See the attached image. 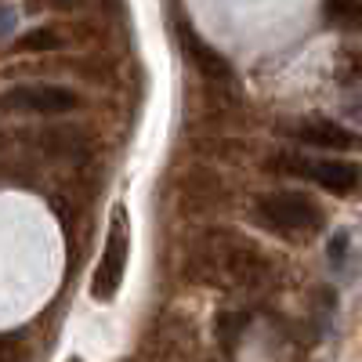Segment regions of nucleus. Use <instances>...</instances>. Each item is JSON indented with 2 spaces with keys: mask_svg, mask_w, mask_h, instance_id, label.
Segmentation results:
<instances>
[{
  "mask_svg": "<svg viewBox=\"0 0 362 362\" xmlns=\"http://www.w3.org/2000/svg\"><path fill=\"white\" fill-rule=\"evenodd\" d=\"M257 218L286 239H308L326 225V214L319 203H312L305 192H272L257 199Z\"/></svg>",
  "mask_w": 362,
  "mask_h": 362,
  "instance_id": "nucleus-1",
  "label": "nucleus"
},
{
  "mask_svg": "<svg viewBox=\"0 0 362 362\" xmlns=\"http://www.w3.org/2000/svg\"><path fill=\"white\" fill-rule=\"evenodd\" d=\"M127 243H131V232H127V210L124 206H112V218H109V235H105V250L102 261L95 264V276H90V297L95 300H112L124 286V272H127Z\"/></svg>",
  "mask_w": 362,
  "mask_h": 362,
  "instance_id": "nucleus-2",
  "label": "nucleus"
},
{
  "mask_svg": "<svg viewBox=\"0 0 362 362\" xmlns=\"http://www.w3.org/2000/svg\"><path fill=\"white\" fill-rule=\"evenodd\" d=\"M76 109V95L54 83H22L0 95V112H66Z\"/></svg>",
  "mask_w": 362,
  "mask_h": 362,
  "instance_id": "nucleus-3",
  "label": "nucleus"
},
{
  "mask_svg": "<svg viewBox=\"0 0 362 362\" xmlns=\"http://www.w3.org/2000/svg\"><path fill=\"white\" fill-rule=\"evenodd\" d=\"M286 167H293V174L312 177L319 189L334 192V196H351L362 181V170L351 160H283Z\"/></svg>",
  "mask_w": 362,
  "mask_h": 362,
  "instance_id": "nucleus-4",
  "label": "nucleus"
},
{
  "mask_svg": "<svg viewBox=\"0 0 362 362\" xmlns=\"http://www.w3.org/2000/svg\"><path fill=\"white\" fill-rule=\"evenodd\" d=\"M290 138L300 141V145H312V148H351L355 145V134L341 124H334V119H300V124L290 127Z\"/></svg>",
  "mask_w": 362,
  "mask_h": 362,
  "instance_id": "nucleus-5",
  "label": "nucleus"
},
{
  "mask_svg": "<svg viewBox=\"0 0 362 362\" xmlns=\"http://www.w3.org/2000/svg\"><path fill=\"white\" fill-rule=\"evenodd\" d=\"M177 37L185 40V47H189V58L196 62V69L203 73V76H210V80H228L232 76V66L225 62V58L214 51V47H206L192 29H189V22H181V29H177Z\"/></svg>",
  "mask_w": 362,
  "mask_h": 362,
  "instance_id": "nucleus-6",
  "label": "nucleus"
},
{
  "mask_svg": "<svg viewBox=\"0 0 362 362\" xmlns=\"http://www.w3.org/2000/svg\"><path fill=\"white\" fill-rule=\"evenodd\" d=\"M322 15H326L329 22H341L344 29L362 25V8H358V4H326V8H322Z\"/></svg>",
  "mask_w": 362,
  "mask_h": 362,
  "instance_id": "nucleus-7",
  "label": "nucleus"
},
{
  "mask_svg": "<svg viewBox=\"0 0 362 362\" xmlns=\"http://www.w3.org/2000/svg\"><path fill=\"white\" fill-rule=\"evenodd\" d=\"M22 51H54V47H62V40H58L54 33H47V29H40V33H29L18 40Z\"/></svg>",
  "mask_w": 362,
  "mask_h": 362,
  "instance_id": "nucleus-8",
  "label": "nucleus"
},
{
  "mask_svg": "<svg viewBox=\"0 0 362 362\" xmlns=\"http://www.w3.org/2000/svg\"><path fill=\"white\" fill-rule=\"evenodd\" d=\"M344 250H348V235L341 232V235L334 239V243H329V261H334V264H341V261H344Z\"/></svg>",
  "mask_w": 362,
  "mask_h": 362,
  "instance_id": "nucleus-9",
  "label": "nucleus"
}]
</instances>
